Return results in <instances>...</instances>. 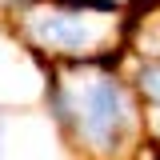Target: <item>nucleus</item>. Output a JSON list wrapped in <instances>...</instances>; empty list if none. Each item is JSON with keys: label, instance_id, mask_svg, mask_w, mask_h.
<instances>
[{"label": "nucleus", "instance_id": "f257e3e1", "mask_svg": "<svg viewBox=\"0 0 160 160\" xmlns=\"http://www.w3.org/2000/svg\"><path fill=\"white\" fill-rule=\"evenodd\" d=\"M44 68V104L64 140L84 160H132L148 132V112L120 68L52 64Z\"/></svg>", "mask_w": 160, "mask_h": 160}, {"label": "nucleus", "instance_id": "f03ea898", "mask_svg": "<svg viewBox=\"0 0 160 160\" xmlns=\"http://www.w3.org/2000/svg\"><path fill=\"white\" fill-rule=\"evenodd\" d=\"M8 12L16 16V36L24 40V48L36 60H52V64H80L120 40V16L64 8L56 0L20 4Z\"/></svg>", "mask_w": 160, "mask_h": 160}, {"label": "nucleus", "instance_id": "7ed1b4c3", "mask_svg": "<svg viewBox=\"0 0 160 160\" xmlns=\"http://www.w3.org/2000/svg\"><path fill=\"white\" fill-rule=\"evenodd\" d=\"M132 88H136L140 104L148 116H160V56H140L136 68L128 72Z\"/></svg>", "mask_w": 160, "mask_h": 160}]
</instances>
